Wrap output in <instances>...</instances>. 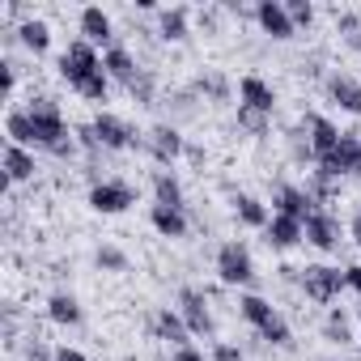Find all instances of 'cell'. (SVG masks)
Listing matches in <instances>:
<instances>
[{
	"mask_svg": "<svg viewBox=\"0 0 361 361\" xmlns=\"http://www.w3.org/2000/svg\"><path fill=\"white\" fill-rule=\"evenodd\" d=\"M157 35L166 39V43H183L188 39V9H161L157 13Z\"/></svg>",
	"mask_w": 361,
	"mask_h": 361,
	"instance_id": "cell-24",
	"label": "cell"
},
{
	"mask_svg": "<svg viewBox=\"0 0 361 361\" xmlns=\"http://www.w3.org/2000/svg\"><path fill=\"white\" fill-rule=\"evenodd\" d=\"M35 153L22 149V145H5V178L9 183H26V178H35Z\"/></svg>",
	"mask_w": 361,
	"mask_h": 361,
	"instance_id": "cell-21",
	"label": "cell"
},
{
	"mask_svg": "<svg viewBox=\"0 0 361 361\" xmlns=\"http://www.w3.org/2000/svg\"><path fill=\"white\" fill-rule=\"evenodd\" d=\"M5 132H9V145H35V123H30V111H9L5 119Z\"/></svg>",
	"mask_w": 361,
	"mask_h": 361,
	"instance_id": "cell-28",
	"label": "cell"
},
{
	"mask_svg": "<svg viewBox=\"0 0 361 361\" xmlns=\"http://www.w3.org/2000/svg\"><path fill=\"white\" fill-rule=\"evenodd\" d=\"M30 123H35V149H47L56 157H73V136L64 123V111L56 98H30Z\"/></svg>",
	"mask_w": 361,
	"mask_h": 361,
	"instance_id": "cell-1",
	"label": "cell"
},
{
	"mask_svg": "<svg viewBox=\"0 0 361 361\" xmlns=\"http://www.w3.org/2000/svg\"><path fill=\"white\" fill-rule=\"evenodd\" d=\"M102 73H106L111 81H119V85H132L136 73H140V64H136V56H132L123 43H115V47L102 51Z\"/></svg>",
	"mask_w": 361,
	"mask_h": 361,
	"instance_id": "cell-15",
	"label": "cell"
},
{
	"mask_svg": "<svg viewBox=\"0 0 361 361\" xmlns=\"http://www.w3.org/2000/svg\"><path fill=\"white\" fill-rule=\"evenodd\" d=\"M209 361H247L234 344H213V353H209Z\"/></svg>",
	"mask_w": 361,
	"mask_h": 361,
	"instance_id": "cell-37",
	"label": "cell"
},
{
	"mask_svg": "<svg viewBox=\"0 0 361 361\" xmlns=\"http://www.w3.org/2000/svg\"><path fill=\"white\" fill-rule=\"evenodd\" d=\"M178 314H183V323H188L192 336H213V327H217V319L209 310V293L192 289V285L178 289Z\"/></svg>",
	"mask_w": 361,
	"mask_h": 361,
	"instance_id": "cell-3",
	"label": "cell"
},
{
	"mask_svg": "<svg viewBox=\"0 0 361 361\" xmlns=\"http://www.w3.org/2000/svg\"><path fill=\"white\" fill-rule=\"evenodd\" d=\"M77 94H81V98H90V102H106V94H111V77H106V73H98V77H90Z\"/></svg>",
	"mask_w": 361,
	"mask_h": 361,
	"instance_id": "cell-32",
	"label": "cell"
},
{
	"mask_svg": "<svg viewBox=\"0 0 361 361\" xmlns=\"http://www.w3.org/2000/svg\"><path fill=\"white\" fill-rule=\"evenodd\" d=\"M268 247H276V251H289V247H298L302 238H306V221H293V217H281V213H272V221H268Z\"/></svg>",
	"mask_w": 361,
	"mask_h": 361,
	"instance_id": "cell-17",
	"label": "cell"
},
{
	"mask_svg": "<svg viewBox=\"0 0 361 361\" xmlns=\"http://www.w3.org/2000/svg\"><path fill=\"white\" fill-rule=\"evenodd\" d=\"M56 361H85V353H77V348H56Z\"/></svg>",
	"mask_w": 361,
	"mask_h": 361,
	"instance_id": "cell-41",
	"label": "cell"
},
{
	"mask_svg": "<svg viewBox=\"0 0 361 361\" xmlns=\"http://www.w3.org/2000/svg\"><path fill=\"white\" fill-rule=\"evenodd\" d=\"M323 336H327L331 344H348V340H353V323H348V314H344V310H331L327 323H323Z\"/></svg>",
	"mask_w": 361,
	"mask_h": 361,
	"instance_id": "cell-29",
	"label": "cell"
},
{
	"mask_svg": "<svg viewBox=\"0 0 361 361\" xmlns=\"http://www.w3.org/2000/svg\"><path fill=\"white\" fill-rule=\"evenodd\" d=\"M217 276L221 285H251L255 281V264H251V251L243 243H226L217 251Z\"/></svg>",
	"mask_w": 361,
	"mask_h": 361,
	"instance_id": "cell-4",
	"label": "cell"
},
{
	"mask_svg": "<svg viewBox=\"0 0 361 361\" xmlns=\"http://www.w3.org/2000/svg\"><path fill=\"white\" fill-rule=\"evenodd\" d=\"M170 361H204V353L192 348V344H183V348H174V353H170Z\"/></svg>",
	"mask_w": 361,
	"mask_h": 361,
	"instance_id": "cell-38",
	"label": "cell"
},
{
	"mask_svg": "<svg viewBox=\"0 0 361 361\" xmlns=\"http://www.w3.org/2000/svg\"><path fill=\"white\" fill-rule=\"evenodd\" d=\"M149 221H153V230H157L161 238H183V234H188L183 209H161V204H153V209H149Z\"/></svg>",
	"mask_w": 361,
	"mask_h": 361,
	"instance_id": "cell-22",
	"label": "cell"
},
{
	"mask_svg": "<svg viewBox=\"0 0 361 361\" xmlns=\"http://www.w3.org/2000/svg\"><path fill=\"white\" fill-rule=\"evenodd\" d=\"M272 209L281 217H293V221H306L310 213H319V204L310 200L306 188H293V183H276L272 188Z\"/></svg>",
	"mask_w": 361,
	"mask_h": 361,
	"instance_id": "cell-8",
	"label": "cell"
},
{
	"mask_svg": "<svg viewBox=\"0 0 361 361\" xmlns=\"http://www.w3.org/2000/svg\"><path fill=\"white\" fill-rule=\"evenodd\" d=\"M255 22H259V30L264 35H272V39H293V18H289V9L281 5V0H259L255 5Z\"/></svg>",
	"mask_w": 361,
	"mask_h": 361,
	"instance_id": "cell-12",
	"label": "cell"
},
{
	"mask_svg": "<svg viewBox=\"0 0 361 361\" xmlns=\"http://www.w3.org/2000/svg\"><path fill=\"white\" fill-rule=\"evenodd\" d=\"M145 145H149L153 161H161V166H170V161H178V157L188 153V140L178 136V128H170V123H157V128L145 136Z\"/></svg>",
	"mask_w": 361,
	"mask_h": 361,
	"instance_id": "cell-10",
	"label": "cell"
},
{
	"mask_svg": "<svg viewBox=\"0 0 361 361\" xmlns=\"http://www.w3.org/2000/svg\"><path fill=\"white\" fill-rule=\"evenodd\" d=\"M306 243L319 247V251H336V247H340V221H336L327 209L310 213V217H306Z\"/></svg>",
	"mask_w": 361,
	"mask_h": 361,
	"instance_id": "cell-14",
	"label": "cell"
},
{
	"mask_svg": "<svg viewBox=\"0 0 361 361\" xmlns=\"http://www.w3.org/2000/svg\"><path fill=\"white\" fill-rule=\"evenodd\" d=\"M344 285L361 293V264H353V268H344Z\"/></svg>",
	"mask_w": 361,
	"mask_h": 361,
	"instance_id": "cell-39",
	"label": "cell"
},
{
	"mask_svg": "<svg viewBox=\"0 0 361 361\" xmlns=\"http://www.w3.org/2000/svg\"><path fill=\"white\" fill-rule=\"evenodd\" d=\"M348 230H353V243H357V247H361V209H357V213H353V226H348Z\"/></svg>",
	"mask_w": 361,
	"mask_h": 361,
	"instance_id": "cell-42",
	"label": "cell"
},
{
	"mask_svg": "<svg viewBox=\"0 0 361 361\" xmlns=\"http://www.w3.org/2000/svg\"><path fill=\"white\" fill-rule=\"evenodd\" d=\"M238 98H243V106L255 111V115H272V106H276V90H272L264 77H255V73H247V77L238 81Z\"/></svg>",
	"mask_w": 361,
	"mask_h": 361,
	"instance_id": "cell-13",
	"label": "cell"
},
{
	"mask_svg": "<svg viewBox=\"0 0 361 361\" xmlns=\"http://www.w3.org/2000/svg\"><path fill=\"white\" fill-rule=\"evenodd\" d=\"M153 336H157V340H170L174 348H183L192 331H188L183 314H178V310H170V306H166V310H157V314H153Z\"/></svg>",
	"mask_w": 361,
	"mask_h": 361,
	"instance_id": "cell-20",
	"label": "cell"
},
{
	"mask_svg": "<svg viewBox=\"0 0 361 361\" xmlns=\"http://www.w3.org/2000/svg\"><path fill=\"white\" fill-rule=\"evenodd\" d=\"M327 98H331L340 111L361 115V81H353V77H344V73H331V77H327Z\"/></svg>",
	"mask_w": 361,
	"mask_h": 361,
	"instance_id": "cell-18",
	"label": "cell"
},
{
	"mask_svg": "<svg viewBox=\"0 0 361 361\" xmlns=\"http://www.w3.org/2000/svg\"><path fill=\"white\" fill-rule=\"evenodd\" d=\"M353 43H357V47H361V35H357V39H353Z\"/></svg>",
	"mask_w": 361,
	"mask_h": 361,
	"instance_id": "cell-43",
	"label": "cell"
},
{
	"mask_svg": "<svg viewBox=\"0 0 361 361\" xmlns=\"http://www.w3.org/2000/svg\"><path fill=\"white\" fill-rule=\"evenodd\" d=\"M128 94H132V102L149 106V102H153V94H157V90H153V73H149V68H140V73H136V81L128 85Z\"/></svg>",
	"mask_w": 361,
	"mask_h": 361,
	"instance_id": "cell-31",
	"label": "cell"
},
{
	"mask_svg": "<svg viewBox=\"0 0 361 361\" xmlns=\"http://www.w3.org/2000/svg\"><path fill=\"white\" fill-rule=\"evenodd\" d=\"M314 170H323V174H331V178H340V174H357V178H361V136H357V132H344V136H340V149H336L331 157H323Z\"/></svg>",
	"mask_w": 361,
	"mask_h": 361,
	"instance_id": "cell-6",
	"label": "cell"
},
{
	"mask_svg": "<svg viewBox=\"0 0 361 361\" xmlns=\"http://www.w3.org/2000/svg\"><path fill=\"white\" fill-rule=\"evenodd\" d=\"M102 73V56H98V47L94 43H85V39H77V43H68V51L60 56V77L73 85V90H81L90 77H98Z\"/></svg>",
	"mask_w": 361,
	"mask_h": 361,
	"instance_id": "cell-2",
	"label": "cell"
},
{
	"mask_svg": "<svg viewBox=\"0 0 361 361\" xmlns=\"http://www.w3.org/2000/svg\"><path fill=\"white\" fill-rule=\"evenodd\" d=\"M153 196L161 209H183V183L170 174V170H157L153 174Z\"/></svg>",
	"mask_w": 361,
	"mask_h": 361,
	"instance_id": "cell-23",
	"label": "cell"
},
{
	"mask_svg": "<svg viewBox=\"0 0 361 361\" xmlns=\"http://www.w3.org/2000/svg\"><path fill=\"white\" fill-rule=\"evenodd\" d=\"M47 314H51V323H60V327H77V323H81V302H77L73 293H51Z\"/></svg>",
	"mask_w": 361,
	"mask_h": 361,
	"instance_id": "cell-26",
	"label": "cell"
},
{
	"mask_svg": "<svg viewBox=\"0 0 361 361\" xmlns=\"http://www.w3.org/2000/svg\"><path fill=\"white\" fill-rule=\"evenodd\" d=\"M0 85H5V98H13V90H18V64L13 60L0 64Z\"/></svg>",
	"mask_w": 361,
	"mask_h": 361,
	"instance_id": "cell-36",
	"label": "cell"
},
{
	"mask_svg": "<svg viewBox=\"0 0 361 361\" xmlns=\"http://www.w3.org/2000/svg\"><path fill=\"white\" fill-rule=\"evenodd\" d=\"M357 319H361V306H357Z\"/></svg>",
	"mask_w": 361,
	"mask_h": 361,
	"instance_id": "cell-44",
	"label": "cell"
},
{
	"mask_svg": "<svg viewBox=\"0 0 361 361\" xmlns=\"http://www.w3.org/2000/svg\"><path fill=\"white\" fill-rule=\"evenodd\" d=\"M331 361H340V357H331Z\"/></svg>",
	"mask_w": 361,
	"mask_h": 361,
	"instance_id": "cell-45",
	"label": "cell"
},
{
	"mask_svg": "<svg viewBox=\"0 0 361 361\" xmlns=\"http://www.w3.org/2000/svg\"><path fill=\"white\" fill-rule=\"evenodd\" d=\"M302 289H306L310 302L327 306V302H336V293L344 289V272H340V268H327V264H310V268H302Z\"/></svg>",
	"mask_w": 361,
	"mask_h": 361,
	"instance_id": "cell-5",
	"label": "cell"
},
{
	"mask_svg": "<svg viewBox=\"0 0 361 361\" xmlns=\"http://www.w3.org/2000/svg\"><path fill=\"white\" fill-rule=\"evenodd\" d=\"M196 90H200V94H209L213 102H226V98H230V81H226L221 73H204V77L196 81Z\"/></svg>",
	"mask_w": 361,
	"mask_h": 361,
	"instance_id": "cell-30",
	"label": "cell"
},
{
	"mask_svg": "<svg viewBox=\"0 0 361 361\" xmlns=\"http://www.w3.org/2000/svg\"><path fill=\"white\" fill-rule=\"evenodd\" d=\"M132 204H136V196H132L128 183H119V178H106V183H94V188H90V209H94V213L115 217V213H123V209H132Z\"/></svg>",
	"mask_w": 361,
	"mask_h": 361,
	"instance_id": "cell-7",
	"label": "cell"
},
{
	"mask_svg": "<svg viewBox=\"0 0 361 361\" xmlns=\"http://www.w3.org/2000/svg\"><path fill=\"white\" fill-rule=\"evenodd\" d=\"M98 268H106V272H123V268H128V255H123L119 247H98Z\"/></svg>",
	"mask_w": 361,
	"mask_h": 361,
	"instance_id": "cell-33",
	"label": "cell"
},
{
	"mask_svg": "<svg viewBox=\"0 0 361 361\" xmlns=\"http://www.w3.org/2000/svg\"><path fill=\"white\" fill-rule=\"evenodd\" d=\"M289 18H293V26H310L314 22V5H310V0H289Z\"/></svg>",
	"mask_w": 361,
	"mask_h": 361,
	"instance_id": "cell-34",
	"label": "cell"
},
{
	"mask_svg": "<svg viewBox=\"0 0 361 361\" xmlns=\"http://www.w3.org/2000/svg\"><path fill=\"white\" fill-rule=\"evenodd\" d=\"M238 123H243L247 132H255V136L268 132V115H255V111H247V106H238Z\"/></svg>",
	"mask_w": 361,
	"mask_h": 361,
	"instance_id": "cell-35",
	"label": "cell"
},
{
	"mask_svg": "<svg viewBox=\"0 0 361 361\" xmlns=\"http://www.w3.org/2000/svg\"><path fill=\"white\" fill-rule=\"evenodd\" d=\"M302 128H306V136H310V149H314V166L340 149V136H344V132H340V128H336L327 115H306V119H302Z\"/></svg>",
	"mask_w": 361,
	"mask_h": 361,
	"instance_id": "cell-9",
	"label": "cell"
},
{
	"mask_svg": "<svg viewBox=\"0 0 361 361\" xmlns=\"http://www.w3.org/2000/svg\"><path fill=\"white\" fill-rule=\"evenodd\" d=\"M94 136H98V145H102V149H132V145L140 140V136H136L119 115H106V111H102V115H94Z\"/></svg>",
	"mask_w": 361,
	"mask_h": 361,
	"instance_id": "cell-11",
	"label": "cell"
},
{
	"mask_svg": "<svg viewBox=\"0 0 361 361\" xmlns=\"http://www.w3.org/2000/svg\"><path fill=\"white\" fill-rule=\"evenodd\" d=\"M238 314L255 327V331H264V327H272L281 314H276V306L268 302V298H259V293H243L238 298Z\"/></svg>",
	"mask_w": 361,
	"mask_h": 361,
	"instance_id": "cell-19",
	"label": "cell"
},
{
	"mask_svg": "<svg viewBox=\"0 0 361 361\" xmlns=\"http://www.w3.org/2000/svg\"><path fill=\"white\" fill-rule=\"evenodd\" d=\"M18 39H22V47H30L35 56H43V51L51 47V26L39 22V18H26V22L18 26Z\"/></svg>",
	"mask_w": 361,
	"mask_h": 361,
	"instance_id": "cell-25",
	"label": "cell"
},
{
	"mask_svg": "<svg viewBox=\"0 0 361 361\" xmlns=\"http://www.w3.org/2000/svg\"><path fill=\"white\" fill-rule=\"evenodd\" d=\"M234 213H238V221L243 226H251V230H268V209H264V200H255V196H234Z\"/></svg>",
	"mask_w": 361,
	"mask_h": 361,
	"instance_id": "cell-27",
	"label": "cell"
},
{
	"mask_svg": "<svg viewBox=\"0 0 361 361\" xmlns=\"http://www.w3.org/2000/svg\"><path fill=\"white\" fill-rule=\"evenodd\" d=\"M81 35H85V43H102V47H115V22H111V13H102L98 5H90V9H81Z\"/></svg>",
	"mask_w": 361,
	"mask_h": 361,
	"instance_id": "cell-16",
	"label": "cell"
},
{
	"mask_svg": "<svg viewBox=\"0 0 361 361\" xmlns=\"http://www.w3.org/2000/svg\"><path fill=\"white\" fill-rule=\"evenodd\" d=\"M26 361H56V353H47L43 344H30L26 348Z\"/></svg>",
	"mask_w": 361,
	"mask_h": 361,
	"instance_id": "cell-40",
	"label": "cell"
}]
</instances>
